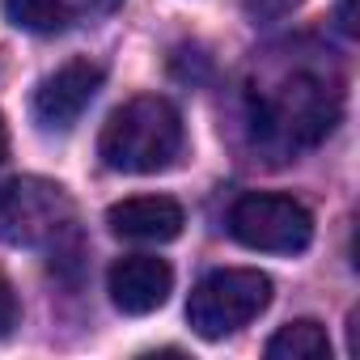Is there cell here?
<instances>
[{"label": "cell", "instance_id": "6da1fadb", "mask_svg": "<svg viewBox=\"0 0 360 360\" xmlns=\"http://www.w3.org/2000/svg\"><path fill=\"white\" fill-rule=\"evenodd\" d=\"M183 153V115L161 94H140L110 110L98 136V157L119 174H157Z\"/></svg>", "mask_w": 360, "mask_h": 360}, {"label": "cell", "instance_id": "7a4b0ae2", "mask_svg": "<svg viewBox=\"0 0 360 360\" xmlns=\"http://www.w3.org/2000/svg\"><path fill=\"white\" fill-rule=\"evenodd\" d=\"M343 115V98L326 77L292 72L255 98V136L271 153H301L322 144Z\"/></svg>", "mask_w": 360, "mask_h": 360}, {"label": "cell", "instance_id": "3957f363", "mask_svg": "<svg viewBox=\"0 0 360 360\" xmlns=\"http://www.w3.org/2000/svg\"><path fill=\"white\" fill-rule=\"evenodd\" d=\"M271 305V280L255 267L208 271L187 297V322L200 339L217 343L242 326H250Z\"/></svg>", "mask_w": 360, "mask_h": 360}, {"label": "cell", "instance_id": "277c9868", "mask_svg": "<svg viewBox=\"0 0 360 360\" xmlns=\"http://www.w3.org/2000/svg\"><path fill=\"white\" fill-rule=\"evenodd\" d=\"M72 225V195L39 174L9 178L0 187V242L9 246H51Z\"/></svg>", "mask_w": 360, "mask_h": 360}, {"label": "cell", "instance_id": "5b68a950", "mask_svg": "<svg viewBox=\"0 0 360 360\" xmlns=\"http://www.w3.org/2000/svg\"><path fill=\"white\" fill-rule=\"evenodd\" d=\"M229 233L246 250L263 255H301L314 242V217L292 195L250 191L229 208Z\"/></svg>", "mask_w": 360, "mask_h": 360}, {"label": "cell", "instance_id": "8992f818", "mask_svg": "<svg viewBox=\"0 0 360 360\" xmlns=\"http://www.w3.org/2000/svg\"><path fill=\"white\" fill-rule=\"evenodd\" d=\"M102 81H106V68L94 64V60H68V64H60L34 89V102H30L34 123L43 131H68L85 115V106L98 98Z\"/></svg>", "mask_w": 360, "mask_h": 360}, {"label": "cell", "instance_id": "52a82bcc", "mask_svg": "<svg viewBox=\"0 0 360 360\" xmlns=\"http://www.w3.org/2000/svg\"><path fill=\"white\" fill-rule=\"evenodd\" d=\"M169 288H174V271L157 255H123L106 271V292H110L115 309H123L131 318H144V314L161 309Z\"/></svg>", "mask_w": 360, "mask_h": 360}, {"label": "cell", "instance_id": "ba28073f", "mask_svg": "<svg viewBox=\"0 0 360 360\" xmlns=\"http://www.w3.org/2000/svg\"><path fill=\"white\" fill-rule=\"evenodd\" d=\"M106 225L115 238H127V242H174L187 225V212L169 195H131L110 204Z\"/></svg>", "mask_w": 360, "mask_h": 360}, {"label": "cell", "instance_id": "9c48e42d", "mask_svg": "<svg viewBox=\"0 0 360 360\" xmlns=\"http://www.w3.org/2000/svg\"><path fill=\"white\" fill-rule=\"evenodd\" d=\"M263 352H267V360H322V356H330V339H326L322 322L297 318V322L280 326Z\"/></svg>", "mask_w": 360, "mask_h": 360}, {"label": "cell", "instance_id": "30bf717a", "mask_svg": "<svg viewBox=\"0 0 360 360\" xmlns=\"http://www.w3.org/2000/svg\"><path fill=\"white\" fill-rule=\"evenodd\" d=\"M5 18L30 34H60L68 22L64 0H5Z\"/></svg>", "mask_w": 360, "mask_h": 360}, {"label": "cell", "instance_id": "8fae6325", "mask_svg": "<svg viewBox=\"0 0 360 360\" xmlns=\"http://www.w3.org/2000/svg\"><path fill=\"white\" fill-rule=\"evenodd\" d=\"M292 9H301V0H246V18L255 26H271L280 18H288Z\"/></svg>", "mask_w": 360, "mask_h": 360}, {"label": "cell", "instance_id": "7c38bea8", "mask_svg": "<svg viewBox=\"0 0 360 360\" xmlns=\"http://www.w3.org/2000/svg\"><path fill=\"white\" fill-rule=\"evenodd\" d=\"M18 318H22V305H18V292H13V284L0 276V339H9L13 335V326H18Z\"/></svg>", "mask_w": 360, "mask_h": 360}, {"label": "cell", "instance_id": "4fadbf2b", "mask_svg": "<svg viewBox=\"0 0 360 360\" xmlns=\"http://www.w3.org/2000/svg\"><path fill=\"white\" fill-rule=\"evenodd\" d=\"M72 5L81 9V13H89V18H106V13H115L123 0H72Z\"/></svg>", "mask_w": 360, "mask_h": 360}, {"label": "cell", "instance_id": "5bb4252c", "mask_svg": "<svg viewBox=\"0 0 360 360\" xmlns=\"http://www.w3.org/2000/svg\"><path fill=\"white\" fill-rule=\"evenodd\" d=\"M339 26L347 34H356V9H352V0H339Z\"/></svg>", "mask_w": 360, "mask_h": 360}, {"label": "cell", "instance_id": "9a60e30c", "mask_svg": "<svg viewBox=\"0 0 360 360\" xmlns=\"http://www.w3.org/2000/svg\"><path fill=\"white\" fill-rule=\"evenodd\" d=\"M5 153H9V131H5V115H0V161H5Z\"/></svg>", "mask_w": 360, "mask_h": 360}]
</instances>
